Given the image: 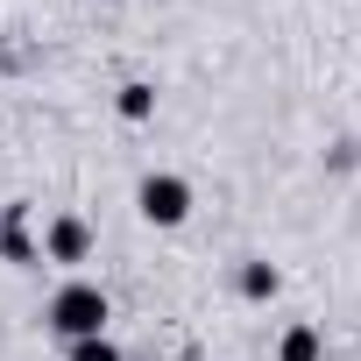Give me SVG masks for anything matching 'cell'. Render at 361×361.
<instances>
[{"instance_id": "1", "label": "cell", "mask_w": 361, "mask_h": 361, "mask_svg": "<svg viewBox=\"0 0 361 361\" xmlns=\"http://www.w3.org/2000/svg\"><path fill=\"white\" fill-rule=\"evenodd\" d=\"M106 319H114V298L99 290V283H85V276H71V283H57L50 290V305H43V326L71 347V340H99L106 333Z\"/></svg>"}, {"instance_id": "2", "label": "cell", "mask_w": 361, "mask_h": 361, "mask_svg": "<svg viewBox=\"0 0 361 361\" xmlns=\"http://www.w3.org/2000/svg\"><path fill=\"white\" fill-rule=\"evenodd\" d=\"M192 177H177V170H149L142 185H135V213L149 220V227H185L192 220Z\"/></svg>"}, {"instance_id": "3", "label": "cell", "mask_w": 361, "mask_h": 361, "mask_svg": "<svg viewBox=\"0 0 361 361\" xmlns=\"http://www.w3.org/2000/svg\"><path fill=\"white\" fill-rule=\"evenodd\" d=\"M43 262H57V269L92 262V227H85L78 213H57V220L43 227Z\"/></svg>"}, {"instance_id": "4", "label": "cell", "mask_w": 361, "mask_h": 361, "mask_svg": "<svg viewBox=\"0 0 361 361\" xmlns=\"http://www.w3.org/2000/svg\"><path fill=\"white\" fill-rule=\"evenodd\" d=\"M0 262H15V269H36V262H43V241L29 234V206H22V199L0 213Z\"/></svg>"}, {"instance_id": "5", "label": "cell", "mask_w": 361, "mask_h": 361, "mask_svg": "<svg viewBox=\"0 0 361 361\" xmlns=\"http://www.w3.org/2000/svg\"><path fill=\"white\" fill-rule=\"evenodd\" d=\"M234 290H241L248 305H269V298L283 290V269H276V262H262V255H248V262L234 269Z\"/></svg>"}, {"instance_id": "6", "label": "cell", "mask_w": 361, "mask_h": 361, "mask_svg": "<svg viewBox=\"0 0 361 361\" xmlns=\"http://www.w3.org/2000/svg\"><path fill=\"white\" fill-rule=\"evenodd\" d=\"M276 361H326V333H319L312 319L283 326V333H276Z\"/></svg>"}, {"instance_id": "7", "label": "cell", "mask_w": 361, "mask_h": 361, "mask_svg": "<svg viewBox=\"0 0 361 361\" xmlns=\"http://www.w3.org/2000/svg\"><path fill=\"white\" fill-rule=\"evenodd\" d=\"M114 114H121V121H149V114H156V85H149V78H128V85L114 92Z\"/></svg>"}, {"instance_id": "8", "label": "cell", "mask_w": 361, "mask_h": 361, "mask_svg": "<svg viewBox=\"0 0 361 361\" xmlns=\"http://www.w3.org/2000/svg\"><path fill=\"white\" fill-rule=\"evenodd\" d=\"M64 361H128V354L99 333V340H71V347H64Z\"/></svg>"}, {"instance_id": "9", "label": "cell", "mask_w": 361, "mask_h": 361, "mask_svg": "<svg viewBox=\"0 0 361 361\" xmlns=\"http://www.w3.org/2000/svg\"><path fill=\"white\" fill-rule=\"evenodd\" d=\"M192 361H206V354H192Z\"/></svg>"}]
</instances>
